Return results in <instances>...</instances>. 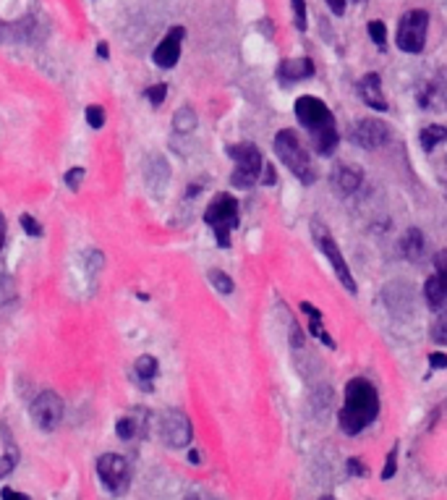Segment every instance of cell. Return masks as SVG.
Wrapping results in <instances>:
<instances>
[{
    "label": "cell",
    "mask_w": 447,
    "mask_h": 500,
    "mask_svg": "<svg viewBox=\"0 0 447 500\" xmlns=\"http://www.w3.org/2000/svg\"><path fill=\"white\" fill-rule=\"evenodd\" d=\"M293 113H296V121L306 129V134L312 136L314 149L322 158H327L338 149L340 132H338L335 116H332V110L327 107L325 100H319L314 94H301L296 100V105H293Z\"/></svg>",
    "instance_id": "cell-1"
},
{
    "label": "cell",
    "mask_w": 447,
    "mask_h": 500,
    "mask_svg": "<svg viewBox=\"0 0 447 500\" xmlns=\"http://www.w3.org/2000/svg\"><path fill=\"white\" fill-rule=\"evenodd\" d=\"M380 417V393L367 377H353L345 385V398L338 414V424L345 435L364 433Z\"/></svg>",
    "instance_id": "cell-2"
},
{
    "label": "cell",
    "mask_w": 447,
    "mask_h": 500,
    "mask_svg": "<svg viewBox=\"0 0 447 500\" xmlns=\"http://www.w3.org/2000/svg\"><path fill=\"white\" fill-rule=\"evenodd\" d=\"M275 152L280 163L288 168L303 186L314 184V168H312V158L306 152V147L301 145L298 134L293 129H283V132L275 134Z\"/></svg>",
    "instance_id": "cell-3"
},
{
    "label": "cell",
    "mask_w": 447,
    "mask_h": 500,
    "mask_svg": "<svg viewBox=\"0 0 447 500\" xmlns=\"http://www.w3.org/2000/svg\"><path fill=\"white\" fill-rule=\"evenodd\" d=\"M204 223L210 225L215 231V241L217 247L228 249L230 247V233L238 228L241 223V212H238V199L233 194H217V197L210 202V207L204 212Z\"/></svg>",
    "instance_id": "cell-4"
},
{
    "label": "cell",
    "mask_w": 447,
    "mask_h": 500,
    "mask_svg": "<svg viewBox=\"0 0 447 500\" xmlns=\"http://www.w3.org/2000/svg\"><path fill=\"white\" fill-rule=\"evenodd\" d=\"M228 155L236 163V171L230 176V186L236 189H251L254 184L262 181V171H264V158L262 152L251 142H241V145H230L228 147Z\"/></svg>",
    "instance_id": "cell-5"
},
{
    "label": "cell",
    "mask_w": 447,
    "mask_h": 500,
    "mask_svg": "<svg viewBox=\"0 0 447 500\" xmlns=\"http://www.w3.org/2000/svg\"><path fill=\"white\" fill-rule=\"evenodd\" d=\"M312 236H314L316 247H319V251L327 257V262L332 264V270H335V275H338V280L342 283V289L348 291V293H356L358 291V286H356L353 275H351V267H348V262H345V257H342V251L338 249V244H335V238L329 236L327 225L322 223L319 218H312Z\"/></svg>",
    "instance_id": "cell-6"
},
{
    "label": "cell",
    "mask_w": 447,
    "mask_h": 500,
    "mask_svg": "<svg viewBox=\"0 0 447 500\" xmlns=\"http://www.w3.org/2000/svg\"><path fill=\"white\" fill-rule=\"evenodd\" d=\"M426 32H429V14L424 8L408 11L400 16V24H397V37H395L397 48L411 55L421 53L426 45Z\"/></svg>",
    "instance_id": "cell-7"
},
{
    "label": "cell",
    "mask_w": 447,
    "mask_h": 500,
    "mask_svg": "<svg viewBox=\"0 0 447 500\" xmlns=\"http://www.w3.org/2000/svg\"><path fill=\"white\" fill-rule=\"evenodd\" d=\"M97 474L102 479V485L113 492V495H123L131 482V466L129 461L118 456V453H105L97 459Z\"/></svg>",
    "instance_id": "cell-8"
},
{
    "label": "cell",
    "mask_w": 447,
    "mask_h": 500,
    "mask_svg": "<svg viewBox=\"0 0 447 500\" xmlns=\"http://www.w3.org/2000/svg\"><path fill=\"white\" fill-rule=\"evenodd\" d=\"M29 414H32V421L34 427H40L42 433H53L55 427L63 419V401L58 398V393L53 390H42L32 406H29Z\"/></svg>",
    "instance_id": "cell-9"
},
{
    "label": "cell",
    "mask_w": 447,
    "mask_h": 500,
    "mask_svg": "<svg viewBox=\"0 0 447 500\" xmlns=\"http://www.w3.org/2000/svg\"><path fill=\"white\" fill-rule=\"evenodd\" d=\"M424 299L432 309H447V249L434 257V275L424 283Z\"/></svg>",
    "instance_id": "cell-10"
},
{
    "label": "cell",
    "mask_w": 447,
    "mask_h": 500,
    "mask_svg": "<svg viewBox=\"0 0 447 500\" xmlns=\"http://www.w3.org/2000/svg\"><path fill=\"white\" fill-rule=\"evenodd\" d=\"M351 142L356 147H361V149H380L390 142V129L377 118H364V121H356L353 129H351Z\"/></svg>",
    "instance_id": "cell-11"
},
{
    "label": "cell",
    "mask_w": 447,
    "mask_h": 500,
    "mask_svg": "<svg viewBox=\"0 0 447 500\" xmlns=\"http://www.w3.org/2000/svg\"><path fill=\"white\" fill-rule=\"evenodd\" d=\"M186 37V29L184 27H173L160 45L155 48V53H152V61L157 63L160 68H173L178 63V58H181V42Z\"/></svg>",
    "instance_id": "cell-12"
},
{
    "label": "cell",
    "mask_w": 447,
    "mask_h": 500,
    "mask_svg": "<svg viewBox=\"0 0 447 500\" xmlns=\"http://www.w3.org/2000/svg\"><path fill=\"white\" fill-rule=\"evenodd\" d=\"M162 437L173 448H184L191 443V421L184 411H168L162 419Z\"/></svg>",
    "instance_id": "cell-13"
},
{
    "label": "cell",
    "mask_w": 447,
    "mask_h": 500,
    "mask_svg": "<svg viewBox=\"0 0 447 500\" xmlns=\"http://www.w3.org/2000/svg\"><path fill=\"white\" fill-rule=\"evenodd\" d=\"M312 76H314L312 58H288V61H283L277 66V79H280V84H285V87H290L293 81L312 79Z\"/></svg>",
    "instance_id": "cell-14"
},
{
    "label": "cell",
    "mask_w": 447,
    "mask_h": 500,
    "mask_svg": "<svg viewBox=\"0 0 447 500\" xmlns=\"http://www.w3.org/2000/svg\"><path fill=\"white\" fill-rule=\"evenodd\" d=\"M358 97L364 100V105L374 107V110H380V113H384L387 110V97H384V92H382V79L380 74H367L364 79L358 81Z\"/></svg>",
    "instance_id": "cell-15"
},
{
    "label": "cell",
    "mask_w": 447,
    "mask_h": 500,
    "mask_svg": "<svg viewBox=\"0 0 447 500\" xmlns=\"http://www.w3.org/2000/svg\"><path fill=\"white\" fill-rule=\"evenodd\" d=\"M419 105L424 107V110H434V113L445 110L447 107V87L439 79L426 81V84L419 90Z\"/></svg>",
    "instance_id": "cell-16"
},
{
    "label": "cell",
    "mask_w": 447,
    "mask_h": 500,
    "mask_svg": "<svg viewBox=\"0 0 447 500\" xmlns=\"http://www.w3.org/2000/svg\"><path fill=\"white\" fill-rule=\"evenodd\" d=\"M332 186L340 191V194H353L356 189L364 181V173L358 171L356 165H335V171L329 176Z\"/></svg>",
    "instance_id": "cell-17"
},
{
    "label": "cell",
    "mask_w": 447,
    "mask_h": 500,
    "mask_svg": "<svg viewBox=\"0 0 447 500\" xmlns=\"http://www.w3.org/2000/svg\"><path fill=\"white\" fill-rule=\"evenodd\" d=\"M400 249L406 254V260L419 262L421 257H424V251H426V238H424V233H421L419 228H408L403 241H400Z\"/></svg>",
    "instance_id": "cell-18"
},
{
    "label": "cell",
    "mask_w": 447,
    "mask_h": 500,
    "mask_svg": "<svg viewBox=\"0 0 447 500\" xmlns=\"http://www.w3.org/2000/svg\"><path fill=\"white\" fill-rule=\"evenodd\" d=\"M19 302V291L11 275H0V315H8Z\"/></svg>",
    "instance_id": "cell-19"
},
{
    "label": "cell",
    "mask_w": 447,
    "mask_h": 500,
    "mask_svg": "<svg viewBox=\"0 0 447 500\" xmlns=\"http://www.w3.org/2000/svg\"><path fill=\"white\" fill-rule=\"evenodd\" d=\"M445 139H447V126H439V123H429L419 134V142L426 152H432L434 147L439 145V142H445Z\"/></svg>",
    "instance_id": "cell-20"
},
{
    "label": "cell",
    "mask_w": 447,
    "mask_h": 500,
    "mask_svg": "<svg viewBox=\"0 0 447 500\" xmlns=\"http://www.w3.org/2000/svg\"><path fill=\"white\" fill-rule=\"evenodd\" d=\"M173 129H175L178 134L194 132V129H197V110H194V107H188V105L178 107V110H175V116H173Z\"/></svg>",
    "instance_id": "cell-21"
},
{
    "label": "cell",
    "mask_w": 447,
    "mask_h": 500,
    "mask_svg": "<svg viewBox=\"0 0 447 500\" xmlns=\"http://www.w3.org/2000/svg\"><path fill=\"white\" fill-rule=\"evenodd\" d=\"M133 372H136V377H142V380H152V377L157 375V359L149 354L139 356L136 364H133Z\"/></svg>",
    "instance_id": "cell-22"
},
{
    "label": "cell",
    "mask_w": 447,
    "mask_h": 500,
    "mask_svg": "<svg viewBox=\"0 0 447 500\" xmlns=\"http://www.w3.org/2000/svg\"><path fill=\"white\" fill-rule=\"evenodd\" d=\"M207 278H210L212 289L217 291V293H223V296L233 293V278L228 275V273H223V270H210Z\"/></svg>",
    "instance_id": "cell-23"
},
{
    "label": "cell",
    "mask_w": 447,
    "mask_h": 500,
    "mask_svg": "<svg viewBox=\"0 0 447 500\" xmlns=\"http://www.w3.org/2000/svg\"><path fill=\"white\" fill-rule=\"evenodd\" d=\"M16 461H19V450L11 446V440H6V456L0 459V479L3 477H8V474L14 472Z\"/></svg>",
    "instance_id": "cell-24"
},
{
    "label": "cell",
    "mask_w": 447,
    "mask_h": 500,
    "mask_svg": "<svg viewBox=\"0 0 447 500\" xmlns=\"http://www.w3.org/2000/svg\"><path fill=\"white\" fill-rule=\"evenodd\" d=\"M136 430H139V424H136L133 417H120V419L116 421V435H118L120 440H133Z\"/></svg>",
    "instance_id": "cell-25"
},
{
    "label": "cell",
    "mask_w": 447,
    "mask_h": 500,
    "mask_svg": "<svg viewBox=\"0 0 447 500\" xmlns=\"http://www.w3.org/2000/svg\"><path fill=\"white\" fill-rule=\"evenodd\" d=\"M369 37H371V42H374L380 50H384V45H387V27L382 24L380 19L369 21Z\"/></svg>",
    "instance_id": "cell-26"
},
{
    "label": "cell",
    "mask_w": 447,
    "mask_h": 500,
    "mask_svg": "<svg viewBox=\"0 0 447 500\" xmlns=\"http://www.w3.org/2000/svg\"><path fill=\"white\" fill-rule=\"evenodd\" d=\"M432 341L439 343V346H447V312L437 317V322L432 328Z\"/></svg>",
    "instance_id": "cell-27"
},
{
    "label": "cell",
    "mask_w": 447,
    "mask_h": 500,
    "mask_svg": "<svg viewBox=\"0 0 447 500\" xmlns=\"http://www.w3.org/2000/svg\"><path fill=\"white\" fill-rule=\"evenodd\" d=\"M309 333L314 335V338H319V341L325 343L327 348H335V341L329 338V333L325 330V325H322V320H309Z\"/></svg>",
    "instance_id": "cell-28"
},
{
    "label": "cell",
    "mask_w": 447,
    "mask_h": 500,
    "mask_svg": "<svg viewBox=\"0 0 447 500\" xmlns=\"http://www.w3.org/2000/svg\"><path fill=\"white\" fill-rule=\"evenodd\" d=\"M395 472H397V443L390 448L387 453V461H384V469H382V479H393Z\"/></svg>",
    "instance_id": "cell-29"
},
{
    "label": "cell",
    "mask_w": 447,
    "mask_h": 500,
    "mask_svg": "<svg viewBox=\"0 0 447 500\" xmlns=\"http://www.w3.org/2000/svg\"><path fill=\"white\" fill-rule=\"evenodd\" d=\"M144 94H146V100H149L155 107L162 105V103H165V97H168V84H155V87H149Z\"/></svg>",
    "instance_id": "cell-30"
},
{
    "label": "cell",
    "mask_w": 447,
    "mask_h": 500,
    "mask_svg": "<svg viewBox=\"0 0 447 500\" xmlns=\"http://www.w3.org/2000/svg\"><path fill=\"white\" fill-rule=\"evenodd\" d=\"M87 123H89L92 129H102V126H105V110L100 105H89L87 107Z\"/></svg>",
    "instance_id": "cell-31"
},
{
    "label": "cell",
    "mask_w": 447,
    "mask_h": 500,
    "mask_svg": "<svg viewBox=\"0 0 447 500\" xmlns=\"http://www.w3.org/2000/svg\"><path fill=\"white\" fill-rule=\"evenodd\" d=\"M293 3V21H296V27L306 29V0H290Z\"/></svg>",
    "instance_id": "cell-32"
},
{
    "label": "cell",
    "mask_w": 447,
    "mask_h": 500,
    "mask_svg": "<svg viewBox=\"0 0 447 500\" xmlns=\"http://www.w3.org/2000/svg\"><path fill=\"white\" fill-rule=\"evenodd\" d=\"M19 220H21V225H24V231H27L29 236H42V225L32 215H21Z\"/></svg>",
    "instance_id": "cell-33"
},
{
    "label": "cell",
    "mask_w": 447,
    "mask_h": 500,
    "mask_svg": "<svg viewBox=\"0 0 447 500\" xmlns=\"http://www.w3.org/2000/svg\"><path fill=\"white\" fill-rule=\"evenodd\" d=\"M81 178H84V168H71V171L63 176V181H66L68 189H79Z\"/></svg>",
    "instance_id": "cell-34"
},
{
    "label": "cell",
    "mask_w": 447,
    "mask_h": 500,
    "mask_svg": "<svg viewBox=\"0 0 447 500\" xmlns=\"http://www.w3.org/2000/svg\"><path fill=\"white\" fill-rule=\"evenodd\" d=\"M348 472L353 477H369V466L361 459H348Z\"/></svg>",
    "instance_id": "cell-35"
},
{
    "label": "cell",
    "mask_w": 447,
    "mask_h": 500,
    "mask_svg": "<svg viewBox=\"0 0 447 500\" xmlns=\"http://www.w3.org/2000/svg\"><path fill=\"white\" fill-rule=\"evenodd\" d=\"M429 367L432 369H447V354H442V351L429 354Z\"/></svg>",
    "instance_id": "cell-36"
},
{
    "label": "cell",
    "mask_w": 447,
    "mask_h": 500,
    "mask_svg": "<svg viewBox=\"0 0 447 500\" xmlns=\"http://www.w3.org/2000/svg\"><path fill=\"white\" fill-rule=\"evenodd\" d=\"M0 500H29V495L16 492V490H11V487H3V490H0Z\"/></svg>",
    "instance_id": "cell-37"
},
{
    "label": "cell",
    "mask_w": 447,
    "mask_h": 500,
    "mask_svg": "<svg viewBox=\"0 0 447 500\" xmlns=\"http://www.w3.org/2000/svg\"><path fill=\"white\" fill-rule=\"evenodd\" d=\"M301 312H306L309 320H322V312L316 309L314 304H309V302H301Z\"/></svg>",
    "instance_id": "cell-38"
},
{
    "label": "cell",
    "mask_w": 447,
    "mask_h": 500,
    "mask_svg": "<svg viewBox=\"0 0 447 500\" xmlns=\"http://www.w3.org/2000/svg\"><path fill=\"white\" fill-rule=\"evenodd\" d=\"M290 343H293V348L303 346V333L298 330V325H296V322H293V328H290Z\"/></svg>",
    "instance_id": "cell-39"
},
{
    "label": "cell",
    "mask_w": 447,
    "mask_h": 500,
    "mask_svg": "<svg viewBox=\"0 0 447 500\" xmlns=\"http://www.w3.org/2000/svg\"><path fill=\"white\" fill-rule=\"evenodd\" d=\"M264 176H262V181H259V184H267V186H272L275 184V168H272V165H267V163H264Z\"/></svg>",
    "instance_id": "cell-40"
},
{
    "label": "cell",
    "mask_w": 447,
    "mask_h": 500,
    "mask_svg": "<svg viewBox=\"0 0 447 500\" xmlns=\"http://www.w3.org/2000/svg\"><path fill=\"white\" fill-rule=\"evenodd\" d=\"M327 6H329V11H332L335 16L345 14V0H327Z\"/></svg>",
    "instance_id": "cell-41"
},
{
    "label": "cell",
    "mask_w": 447,
    "mask_h": 500,
    "mask_svg": "<svg viewBox=\"0 0 447 500\" xmlns=\"http://www.w3.org/2000/svg\"><path fill=\"white\" fill-rule=\"evenodd\" d=\"M3 244H6V218L0 212V249H3Z\"/></svg>",
    "instance_id": "cell-42"
},
{
    "label": "cell",
    "mask_w": 447,
    "mask_h": 500,
    "mask_svg": "<svg viewBox=\"0 0 447 500\" xmlns=\"http://www.w3.org/2000/svg\"><path fill=\"white\" fill-rule=\"evenodd\" d=\"M97 55H102V58H107V55H110V53H107L105 42H100V45H97Z\"/></svg>",
    "instance_id": "cell-43"
},
{
    "label": "cell",
    "mask_w": 447,
    "mask_h": 500,
    "mask_svg": "<svg viewBox=\"0 0 447 500\" xmlns=\"http://www.w3.org/2000/svg\"><path fill=\"white\" fill-rule=\"evenodd\" d=\"M188 459H191V463H194V466H197V463H201V461H199V453H197V450H191V453H188Z\"/></svg>",
    "instance_id": "cell-44"
},
{
    "label": "cell",
    "mask_w": 447,
    "mask_h": 500,
    "mask_svg": "<svg viewBox=\"0 0 447 500\" xmlns=\"http://www.w3.org/2000/svg\"><path fill=\"white\" fill-rule=\"evenodd\" d=\"M188 500H204L201 495H197V498H188ZM207 500H212V498H207Z\"/></svg>",
    "instance_id": "cell-45"
},
{
    "label": "cell",
    "mask_w": 447,
    "mask_h": 500,
    "mask_svg": "<svg viewBox=\"0 0 447 500\" xmlns=\"http://www.w3.org/2000/svg\"><path fill=\"white\" fill-rule=\"evenodd\" d=\"M319 500H335V498H319Z\"/></svg>",
    "instance_id": "cell-46"
}]
</instances>
